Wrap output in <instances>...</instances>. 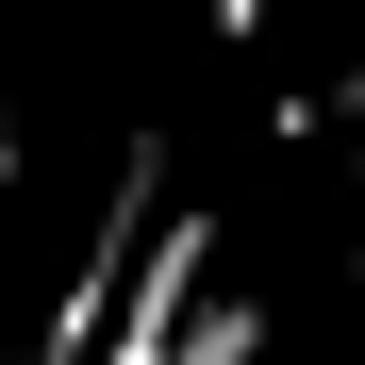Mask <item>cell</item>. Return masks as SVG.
<instances>
[{
	"label": "cell",
	"instance_id": "cell-1",
	"mask_svg": "<svg viewBox=\"0 0 365 365\" xmlns=\"http://www.w3.org/2000/svg\"><path fill=\"white\" fill-rule=\"evenodd\" d=\"M150 232H166V133H116V182H100V232H83V266H67V299H50V332H34V365H100V332H116V299H133V266H150Z\"/></svg>",
	"mask_w": 365,
	"mask_h": 365
},
{
	"label": "cell",
	"instance_id": "cell-2",
	"mask_svg": "<svg viewBox=\"0 0 365 365\" xmlns=\"http://www.w3.org/2000/svg\"><path fill=\"white\" fill-rule=\"evenodd\" d=\"M200 299H216V216H200V200H166V232H150L133 299H116V349H100V365H182Z\"/></svg>",
	"mask_w": 365,
	"mask_h": 365
},
{
	"label": "cell",
	"instance_id": "cell-3",
	"mask_svg": "<svg viewBox=\"0 0 365 365\" xmlns=\"http://www.w3.org/2000/svg\"><path fill=\"white\" fill-rule=\"evenodd\" d=\"M182 365H266V299H232V282H216V299H200V332H182Z\"/></svg>",
	"mask_w": 365,
	"mask_h": 365
},
{
	"label": "cell",
	"instance_id": "cell-4",
	"mask_svg": "<svg viewBox=\"0 0 365 365\" xmlns=\"http://www.w3.org/2000/svg\"><path fill=\"white\" fill-rule=\"evenodd\" d=\"M200 17H216V34H232V50H250V34H266V17H282V0H200Z\"/></svg>",
	"mask_w": 365,
	"mask_h": 365
},
{
	"label": "cell",
	"instance_id": "cell-5",
	"mask_svg": "<svg viewBox=\"0 0 365 365\" xmlns=\"http://www.w3.org/2000/svg\"><path fill=\"white\" fill-rule=\"evenodd\" d=\"M17 166H34V133H17V100H0V182H17Z\"/></svg>",
	"mask_w": 365,
	"mask_h": 365
},
{
	"label": "cell",
	"instance_id": "cell-6",
	"mask_svg": "<svg viewBox=\"0 0 365 365\" xmlns=\"http://www.w3.org/2000/svg\"><path fill=\"white\" fill-rule=\"evenodd\" d=\"M332 116H365V50H349V67H332Z\"/></svg>",
	"mask_w": 365,
	"mask_h": 365
}]
</instances>
